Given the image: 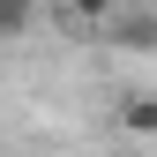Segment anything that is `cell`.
Listing matches in <instances>:
<instances>
[{"mask_svg": "<svg viewBox=\"0 0 157 157\" xmlns=\"http://www.w3.org/2000/svg\"><path fill=\"white\" fill-rule=\"evenodd\" d=\"M112 45H127V52H157V15L120 8V15H112Z\"/></svg>", "mask_w": 157, "mask_h": 157, "instance_id": "1", "label": "cell"}, {"mask_svg": "<svg viewBox=\"0 0 157 157\" xmlns=\"http://www.w3.org/2000/svg\"><path fill=\"white\" fill-rule=\"evenodd\" d=\"M120 8H127V0H60V15H67L75 30H112Z\"/></svg>", "mask_w": 157, "mask_h": 157, "instance_id": "2", "label": "cell"}, {"mask_svg": "<svg viewBox=\"0 0 157 157\" xmlns=\"http://www.w3.org/2000/svg\"><path fill=\"white\" fill-rule=\"evenodd\" d=\"M120 135H142V142H150V135H157V97H127V105H120Z\"/></svg>", "mask_w": 157, "mask_h": 157, "instance_id": "3", "label": "cell"}, {"mask_svg": "<svg viewBox=\"0 0 157 157\" xmlns=\"http://www.w3.org/2000/svg\"><path fill=\"white\" fill-rule=\"evenodd\" d=\"M30 30V0H0V37H23Z\"/></svg>", "mask_w": 157, "mask_h": 157, "instance_id": "4", "label": "cell"}]
</instances>
